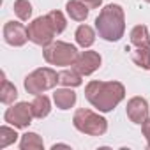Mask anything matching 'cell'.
Listing matches in <instances>:
<instances>
[{
  "label": "cell",
  "mask_w": 150,
  "mask_h": 150,
  "mask_svg": "<svg viewBox=\"0 0 150 150\" xmlns=\"http://www.w3.org/2000/svg\"><path fill=\"white\" fill-rule=\"evenodd\" d=\"M58 83V72L50 67H39L25 78V90L32 96H39L46 90L55 88Z\"/></svg>",
  "instance_id": "cell-4"
},
{
  "label": "cell",
  "mask_w": 150,
  "mask_h": 150,
  "mask_svg": "<svg viewBox=\"0 0 150 150\" xmlns=\"http://www.w3.org/2000/svg\"><path fill=\"white\" fill-rule=\"evenodd\" d=\"M74 39H76L78 46H81L83 50L90 48L96 42V30L90 25H80L76 28V32H74Z\"/></svg>",
  "instance_id": "cell-13"
},
{
  "label": "cell",
  "mask_w": 150,
  "mask_h": 150,
  "mask_svg": "<svg viewBox=\"0 0 150 150\" xmlns=\"http://www.w3.org/2000/svg\"><path fill=\"white\" fill-rule=\"evenodd\" d=\"M129 37H131V44L134 48H150V34L145 25H136L131 30Z\"/></svg>",
  "instance_id": "cell-14"
},
{
  "label": "cell",
  "mask_w": 150,
  "mask_h": 150,
  "mask_svg": "<svg viewBox=\"0 0 150 150\" xmlns=\"http://www.w3.org/2000/svg\"><path fill=\"white\" fill-rule=\"evenodd\" d=\"M81 2H83L88 9H97V7H101L103 0H81Z\"/></svg>",
  "instance_id": "cell-24"
},
{
  "label": "cell",
  "mask_w": 150,
  "mask_h": 150,
  "mask_svg": "<svg viewBox=\"0 0 150 150\" xmlns=\"http://www.w3.org/2000/svg\"><path fill=\"white\" fill-rule=\"evenodd\" d=\"M20 148L21 150H42L44 141L37 132H25L20 139Z\"/></svg>",
  "instance_id": "cell-18"
},
{
  "label": "cell",
  "mask_w": 150,
  "mask_h": 150,
  "mask_svg": "<svg viewBox=\"0 0 150 150\" xmlns=\"http://www.w3.org/2000/svg\"><path fill=\"white\" fill-rule=\"evenodd\" d=\"M53 101L57 104L58 110H71L76 104V92L71 87H64V88H57L53 94Z\"/></svg>",
  "instance_id": "cell-11"
},
{
  "label": "cell",
  "mask_w": 150,
  "mask_h": 150,
  "mask_svg": "<svg viewBox=\"0 0 150 150\" xmlns=\"http://www.w3.org/2000/svg\"><path fill=\"white\" fill-rule=\"evenodd\" d=\"M125 111H127V117H129L131 122L141 125V124L148 118L150 108H148V103H146L145 97H138V96H136V97H132V99L127 101Z\"/></svg>",
  "instance_id": "cell-10"
},
{
  "label": "cell",
  "mask_w": 150,
  "mask_h": 150,
  "mask_svg": "<svg viewBox=\"0 0 150 150\" xmlns=\"http://www.w3.org/2000/svg\"><path fill=\"white\" fill-rule=\"evenodd\" d=\"M145 2H146V4H150V0H145Z\"/></svg>",
  "instance_id": "cell-25"
},
{
  "label": "cell",
  "mask_w": 150,
  "mask_h": 150,
  "mask_svg": "<svg viewBox=\"0 0 150 150\" xmlns=\"http://www.w3.org/2000/svg\"><path fill=\"white\" fill-rule=\"evenodd\" d=\"M85 97L101 113H110L124 101L125 88L120 81H90L85 87Z\"/></svg>",
  "instance_id": "cell-1"
},
{
  "label": "cell",
  "mask_w": 150,
  "mask_h": 150,
  "mask_svg": "<svg viewBox=\"0 0 150 150\" xmlns=\"http://www.w3.org/2000/svg\"><path fill=\"white\" fill-rule=\"evenodd\" d=\"M141 131H143V136H145L146 145H148V148H150V118H146V120L141 124Z\"/></svg>",
  "instance_id": "cell-23"
},
{
  "label": "cell",
  "mask_w": 150,
  "mask_h": 150,
  "mask_svg": "<svg viewBox=\"0 0 150 150\" xmlns=\"http://www.w3.org/2000/svg\"><path fill=\"white\" fill-rule=\"evenodd\" d=\"M14 129L9 127V125H2V127H0V148H6V146L13 145L18 139V132Z\"/></svg>",
  "instance_id": "cell-21"
},
{
  "label": "cell",
  "mask_w": 150,
  "mask_h": 150,
  "mask_svg": "<svg viewBox=\"0 0 150 150\" xmlns=\"http://www.w3.org/2000/svg\"><path fill=\"white\" fill-rule=\"evenodd\" d=\"M4 41L14 48L25 46L27 41H30L28 39V28L20 21H7L4 25Z\"/></svg>",
  "instance_id": "cell-8"
},
{
  "label": "cell",
  "mask_w": 150,
  "mask_h": 150,
  "mask_svg": "<svg viewBox=\"0 0 150 150\" xmlns=\"http://www.w3.org/2000/svg\"><path fill=\"white\" fill-rule=\"evenodd\" d=\"M18 97L16 87L6 78V72H2V87H0V101L4 104H13Z\"/></svg>",
  "instance_id": "cell-17"
},
{
  "label": "cell",
  "mask_w": 150,
  "mask_h": 150,
  "mask_svg": "<svg viewBox=\"0 0 150 150\" xmlns=\"http://www.w3.org/2000/svg\"><path fill=\"white\" fill-rule=\"evenodd\" d=\"M78 50L71 42L53 41L50 46L44 48L42 57L50 65H72L78 58Z\"/></svg>",
  "instance_id": "cell-5"
},
{
  "label": "cell",
  "mask_w": 150,
  "mask_h": 150,
  "mask_svg": "<svg viewBox=\"0 0 150 150\" xmlns=\"http://www.w3.org/2000/svg\"><path fill=\"white\" fill-rule=\"evenodd\" d=\"M46 16L50 18V21H51V25H53V28H55L57 34H62V32L65 30L67 21H65V16H64L60 11H50Z\"/></svg>",
  "instance_id": "cell-22"
},
{
  "label": "cell",
  "mask_w": 150,
  "mask_h": 150,
  "mask_svg": "<svg viewBox=\"0 0 150 150\" xmlns=\"http://www.w3.org/2000/svg\"><path fill=\"white\" fill-rule=\"evenodd\" d=\"M132 60L141 69L150 71V48H136L132 51Z\"/></svg>",
  "instance_id": "cell-20"
},
{
  "label": "cell",
  "mask_w": 150,
  "mask_h": 150,
  "mask_svg": "<svg viewBox=\"0 0 150 150\" xmlns=\"http://www.w3.org/2000/svg\"><path fill=\"white\" fill-rule=\"evenodd\" d=\"M32 118H34V113H32V106L28 103H16L11 108H7L4 113V120L16 129L28 127L32 124Z\"/></svg>",
  "instance_id": "cell-7"
},
{
  "label": "cell",
  "mask_w": 150,
  "mask_h": 150,
  "mask_svg": "<svg viewBox=\"0 0 150 150\" xmlns=\"http://www.w3.org/2000/svg\"><path fill=\"white\" fill-rule=\"evenodd\" d=\"M14 14L21 20V21H28L32 16V4L28 0H14Z\"/></svg>",
  "instance_id": "cell-19"
},
{
  "label": "cell",
  "mask_w": 150,
  "mask_h": 150,
  "mask_svg": "<svg viewBox=\"0 0 150 150\" xmlns=\"http://www.w3.org/2000/svg\"><path fill=\"white\" fill-rule=\"evenodd\" d=\"M30 106H32V113H34L35 118H44V117H48L50 111H51V103H50V99H48L44 94L35 96L34 101L30 103Z\"/></svg>",
  "instance_id": "cell-16"
},
{
  "label": "cell",
  "mask_w": 150,
  "mask_h": 150,
  "mask_svg": "<svg viewBox=\"0 0 150 150\" xmlns=\"http://www.w3.org/2000/svg\"><path fill=\"white\" fill-rule=\"evenodd\" d=\"M72 124L80 132L88 134V136H103L108 131V120L101 117L99 113L87 110V108H80L74 111Z\"/></svg>",
  "instance_id": "cell-3"
},
{
  "label": "cell",
  "mask_w": 150,
  "mask_h": 150,
  "mask_svg": "<svg viewBox=\"0 0 150 150\" xmlns=\"http://www.w3.org/2000/svg\"><path fill=\"white\" fill-rule=\"evenodd\" d=\"M27 28H28V39L34 44L42 46V48L50 46L53 42L55 35H57V32H55V28H53V25H51V21H50L48 16L35 18L32 23H28Z\"/></svg>",
  "instance_id": "cell-6"
},
{
  "label": "cell",
  "mask_w": 150,
  "mask_h": 150,
  "mask_svg": "<svg viewBox=\"0 0 150 150\" xmlns=\"http://www.w3.org/2000/svg\"><path fill=\"white\" fill-rule=\"evenodd\" d=\"M96 30L99 37L108 42H117L124 37L125 32V14L122 6L108 4L101 9L99 16L96 18Z\"/></svg>",
  "instance_id": "cell-2"
},
{
  "label": "cell",
  "mask_w": 150,
  "mask_h": 150,
  "mask_svg": "<svg viewBox=\"0 0 150 150\" xmlns=\"http://www.w3.org/2000/svg\"><path fill=\"white\" fill-rule=\"evenodd\" d=\"M101 55L97 51H81L76 58V62L72 64V69H76L81 76H90V74H94L99 67H101Z\"/></svg>",
  "instance_id": "cell-9"
},
{
  "label": "cell",
  "mask_w": 150,
  "mask_h": 150,
  "mask_svg": "<svg viewBox=\"0 0 150 150\" xmlns=\"http://www.w3.org/2000/svg\"><path fill=\"white\" fill-rule=\"evenodd\" d=\"M65 11H67L69 18L74 20V21H85L88 18V13H90V9L81 0H69L65 4Z\"/></svg>",
  "instance_id": "cell-12"
},
{
  "label": "cell",
  "mask_w": 150,
  "mask_h": 150,
  "mask_svg": "<svg viewBox=\"0 0 150 150\" xmlns=\"http://www.w3.org/2000/svg\"><path fill=\"white\" fill-rule=\"evenodd\" d=\"M83 76L76 71V69H64V71H60L58 72V83L60 85H64V87H71V88H76V87H80L81 83H83V80H81Z\"/></svg>",
  "instance_id": "cell-15"
}]
</instances>
